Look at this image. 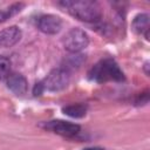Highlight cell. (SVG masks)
Returning <instances> with one entry per match:
<instances>
[{"label":"cell","mask_w":150,"mask_h":150,"mask_svg":"<svg viewBox=\"0 0 150 150\" xmlns=\"http://www.w3.org/2000/svg\"><path fill=\"white\" fill-rule=\"evenodd\" d=\"M45 91V89H43V87H42V84H41V82H39V83H36L35 84V87H34V90H33V94L35 95V96H38V95H41L42 93Z\"/></svg>","instance_id":"9a60e30c"},{"label":"cell","mask_w":150,"mask_h":150,"mask_svg":"<svg viewBox=\"0 0 150 150\" xmlns=\"http://www.w3.org/2000/svg\"><path fill=\"white\" fill-rule=\"evenodd\" d=\"M6 83H7V88L18 96H22L27 93L28 82L22 74L19 73L9 74V76L6 79Z\"/></svg>","instance_id":"ba28073f"},{"label":"cell","mask_w":150,"mask_h":150,"mask_svg":"<svg viewBox=\"0 0 150 150\" xmlns=\"http://www.w3.org/2000/svg\"><path fill=\"white\" fill-rule=\"evenodd\" d=\"M11 73V61L6 57L0 55V81L6 80Z\"/></svg>","instance_id":"4fadbf2b"},{"label":"cell","mask_w":150,"mask_h":150,"mask_svg":"<svg viewBox=\"0 0 150 150\" xmlns=\"http://www.w3.org/2000/svg\"><path fill=\"white\" fill-rule=\"evenodd\" d=\"M60 6H62L67 12L74 16L75 19L94 23L100 21L102 18V8L96 1L91 0H66L59 2Z\"/></svg>","instance_id":"6da1fadb"},{"label":"cell","mask_w":150,"mask_h":150,"mask_svg":"<svg viewBox=\"0 0 150 150\" xmlns=\"http://www.w3.org/2000/svg\"><path fill=\"white\" fill-rule=\"evenodd\" d=\"M62 45L66 50L76 54L86 49L89 45V35L82 28L74 27L69 29L62 38Z\"/></svg>","instance_id":"3957f363"},{"label":"cell","mask_w":150,"mask_h":150,"mask_svg":"<svg viewBox=\"0 0 150 150\" xmlns=\"http://www.w3.org/2000/svg\"><path fill=\"white\" fill-rule=\"evenodd\" d=\"M36 26L43 34L55 35L62 28V19L54 14H43L38 19Z\"/></svg>","instance_id":"8992f818"},{"label":"cell","mask_w":150,"mask_h":150,"mask_svg":"<svg viewBox=\"0 0 150 150\" xmlns=\"http://www.w3.org/2000/svg\"><path fill=\"white\" fill-rule=\"evenodd\" d=\"M88 110L87 104L84 103H75V104H69L62 108V112L71 118H82L86 116Z\"/></svg>","instance_id":"30bf717a"},{"label":"cell","mask_w":150,"mask_h":150,"mask_svg":"<svg viewBox=\"0 0 150 150\" xmlns=\"http://www.w3.org/2000/svg\"><path fill=\"white\" fill-rule=\"evenodd\" d=\"M22 38V32L18 26H9L0 30V47L9 48L15 46Z\"/></svg>","instance_id":"52a82bcc"},{"label":"cell","mask_w":150,"mask_h":150,"mask_svg":"<svg viewBox=\"0 0 150 150\" xmlns=\"http://www.w3.org/2000/svg\"><path fill=\"white\" fill-rule=\"evenodd\" d=\"M84 60H86V57H83V55H81L80 53L73 54V55H70V56L67 59V61H66V66H63L62 68H64V69H67L68 71H70V70H69L70 68L80 67Z\"/></svg>","instance_id":"7c38bea8"},{"label":"cell","mask_w":150,"mask_h":150,"mask_svg":"<svg viewBox=\"0 0 150 150\" xmlns=\"http://www.w3.org/2000/svg\"><path fill=\"white\" fill-rule=\"evenodd\" d=\"M83 150H104V149L100 146H91V148H84Z\"/></svg>","instance_id":"2e32d148"},{"label":"cell","mask_w":150,"mask_h":150,"mask_svg":"<svg viewBox=\"0 0 150 150\" xmlns=\"http://www.w3.org/2000/svg\"><path fill=\"white\" fill-rule=\"evenodd\" d=\"M40 127L43 128L45 130L52 131L54 134H57V135H61L64 137H74L81 130L79 124L73 123V122H68V121H62V120H54V121L43 122L40 124Z\"/></svg>","instance_id":"5b68a950"},{"label":"cell","mask_w":150,"mask_h":150,"mask_svg":"<svg viewBox=\"0 0 150 150\" xmlns=\"http://www.w3.org/2000/svg\"><path fill=\"white\" fill-rule=\"evenodd\" d=\"M23 6L25 5L22 2H16V4H13L5 9H0V22H4L6 20L11 19L12 16L16 15L23 8Z\"/></svg>","instance_id":"8fae6325"},{"label":"cell","mask_w":150,"mask_h":150,"mask_svg":"<svg viewBox=\"0 0 150 150\" xmlns=\"http://www.w3.org/2000/svg\"><path fill=\"white\" fill-rule=\"evenodd\" d=\"M70 81V71L60 67L50 70L48 75L41 81V84L45 90L56 93L63 90Z\"/></svg>","instance_id":"277c9868"},{"label":"cell","mask_w":150,"mask_h":150,"mask_svg":"<svg viewBox=\"0 0 150 150\" xmlns=\"http://www.w3.org/2000/svg\"><path fill=\"white\" fill-rule=\"evenodd\" d=\"M148 67H149V62H145V64H144V69H145V74H146V75H149V71H148Z\"/></svg>","instance_id":"e0dca14e"},{"label":"cell","mask_w":150,"mask_h":150,"mask_svg":"<svg viewBox=\"0 0 150 150\" xmlns=\"http://www.w3.org/2000/svg\"><path fill=\"white\" fill-rule=\"evenodd\" d=\"M148 101H149V95H148V93H142V94L138 96L136 103H137L138 105H144V104L148 103Z\"/></svg>","instance_id":"5bb4252c"},{"label":"cell","mask_w":150,"mask_h":150,"mask_svg":"<svg viewBox=\"0 0 150 150\" xmlns=\"http://www.w3.org/2000/svg\"><path fill=\"white\" fill-rule=\"evenodd\" d=\"M88 79L97 83H105L109 81H124V74L114 59H103L98 61L88 73Z\"/></svg>","instance_id":"7a4b0ae2"},{"label":"cell","mask_w":150,"mask_h":150,"mask_svg":"<svg viewBox=\"0 0 150 150\" xmlns=\"http://www.w3.org/2000/svg\"><path fill=\"white\" fill-rule=\"evenodd\" d=\"M131 27L136 34L144 35L146 39H149V15L146 13L137 14L132 19Z\"/></svg>","instance_id":"9c48e42d"}]
</instances>
